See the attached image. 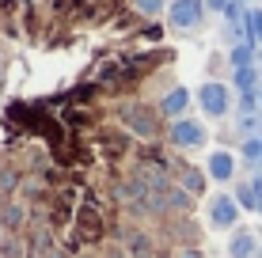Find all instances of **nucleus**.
<instances>
[{
	"instance_id": "f257e3e1",
	"label": "nucleus",
	"mask_w": 262,
	"mask_h": 258,
	"mask_svg": "<svg viewBox=\"0 0 262 258\" xmlns=\"http://www.w3.org/2000/svg\"><path fill=\"white\" fill-rule=\"evenodd\" d=\"M114 122H118L129 137H137L141 145H164V137H167L164 114H160L156 106L141 103V99H122L114 106Z\"/></svg>"
},
{
	"instance_id": "f03ea898",
	"label": "nucleus",
	"mask_w": 262,
	"mask_h": 258,
	"mask_svg": "<svg viewBox=\"0 0 262 258\" xmlns=\"http://www.w3.org/2000/svg\"><path fill=\"white\" fill-rule=\"evenodd\" d=\"M92 145H95V152H99L103 163H122V159L133 152V137L122 126H99L92 133Z\"/></svg>"
},
{
	"instance_id": "7ed1b4c3",
	"label": "nucleus",
	"mask_w": 262,
	"mask_h": 258,
	"mask_svg": "<svg viewBox=\"0 0 262 258\" xmlns=\"http://www.w3.org/2000/svg\"><path fill=\"white\" fill-rule=\"evenodd\" d=\"M194 99H198V110H202L209 122H221V118L232 114V87L224 84V80H205V84L194 91Z\"/></svg>"
},
{
	"instance_id": "20e7f679",
	"label": "nucleus",
	"mask_w": 262,
	"mask_h": 258,
	"mask_svg": "<svg viewBox=\"0 0 262 258\" xmlns=\"http://www.w3.org/2000/svg\"><path fill=\"white\" fill-rule=\"evenodd\" d=\"M205 140H209V129H205L202 118H179V122H167V137L164 145H171L175 152H194V148H202Z\"/></svg>"
},
{
	"instance_id": "39448f33",
	"label": "nucleus",
	"mask_w": 262,
	"mask_h": 258,
	"mask_svg": "<svg viewBox=\"0 0 262 258\" xmlns=\"http://www.w3.org/2000/svg\"><path fill=\"white\" fill-rule=\"evenodd\" d=\"M239 201L232 198V194H209V201H205V224L216 228V232H232V228H239Z\"/></svg>"
},
{
	"instance_id": "423d86ee",
	"label": "nucleus",
	"mask_w": 262,
	"mask_h": 258,
	"mask_svg": "<svg viewBox=\"0 0 262 258\" xmlns=\"http://www.w3.org/2000/svg\"><path fill=\"white\" fill-rule=\"evenodd\" d=\"M167 27L179 34H194L205 23V0H171L167 4Z\"/></svg>"
},
{
	"instance_id": "0eeeda50",
	"label": "nucleus",
	"mask_w": 262,
	"mask_h": 258,
	"mask_svg": "<svg viewBox=\"0 0 262 258\" xmlns=\"http://www.w3.org/2000/svg\"><path fill=\"white\" fill-rule=\"evenodd\" d=\"M31 205L19 198V194H8V198H0V232L8 236H23L27 224H31Z\"/></svg>"
},
{
	"instance_id": "6e6552de",
	"label": "nucleus",
	"mask_w": 262,
	"mask_h": 258,
	"mask_svg": "<svg viewBox=\"0 0 262 258\" xmlns=\"http://www.w3.org/2000/svg\"><path fill=\"white\" fill-rule=\"evenodd\" d=\"M190 103H194V91H190V87H183V84H171L167 91L156 99V110L164 114V122H179V118H186Z\"/></svg>"
},
{
	"instance_id": "1a4fd4ad",
	"label": "nucleus",
	"mask_w": 262,
	"mask_h": 258,
	"mask_svg": "<svg viewBox=\"0 0 262 258\" xmlns=\"http://www.w3.org/2000/svg\"><path fill=\"white\" fill-rule=\"evenodd\" d=\"M171 179L183 186L190 198H205V190H209V175H205V167L183 163V159H171Z\"/></svg>"
},
{
	"instance_id": "9d476101",
	"label": "nucleus",
	"mask_w": 262,
	"mask_h": 258,
	"mask_svg": "<svg viewBox=\"0 0 262 258\" xmlns=\"http://www.w3.org/2000/svg\"><path fill=\"white\" fill-rule=\"evenodd\" d=\"M236 167L239 159L232 148H209V156H205V175H209V182H232L236 179Z\"/></svg>"
},
{
	"instance_id": "9b49d317",
	"label": "nucleus",
	"mask_w": 262,
	"mask_h": 258,
	"mask_svg": "<svg viewBox=\"0 0 262 258\" xmlns=\"http://www.w3.org/2000/svg\"><path fill=\"white\" fill-rule=\"evenodd\" d=\"M224 251H228V258H255L258 254V232H255V228H247V224L232 228Z\"/></svg>"
},
{
	"instance_id": "f8f14e48",
	"label": "nucleus",
	"mask_w": 262,
	"mask_h": 258,
	"mask_svg": "<svg viewBox=\"0 0 262 258\" xmlns=\"http://www.w3.org/2000/svg\"><path fill=\"white\" fill-rule=\"evenodd\" d=\"M23 163L15 159L12 152H0V198H8V194H19L23 186Z\"/></svg>"
},
{
	"instance_id": "ddd939ff",
	"label": "nucleus",
	"mask_w": 262,
	"mask_h": 258,
	"mask_svg": "<svg viewBox=\"0 0 262 258\" xmlns=\"http://www.w3.org/2000/svg\"><path fill=\"white\" fill-rule=\"evenodd\" d=\"M232 87L239 95H258V65H247V68H232Z\"/></svg>"
},
{
	"instance_id": "4468645a",
	"label": "nucleus",
	"mask_w": 262,
	"mask_h": 258,
	"mask_svg": "<svg viewBox=\"0 0 262 258\" xmlns=\"http://www.w3.org/2000/svg\"><path fill=\"white\" fill-rule=\"evenodd\" d=\"M258 61V46H251V42H236V46L228 50V65L232 68H247Z\"/></svg>"
},
{
	"instance_id": "2eb2a0df",
	"label": "nucleus",
	"mask_w": 262,
	"mask_h": 258,
	"mask_svg": "<svg viewBox=\"0 0 262 258\" xmlns=\"http://www.w3.org/2000/svg\"><path fill=\"white\" fill-rule=\"evenodd\" d=\"M125 4H129L133 12L141 15V19H156V15H164V12H167L171 0H125Z\"/></svg>"
},
{
	"instance_id": "dca6fc26",
	"label": "nucleus",
	"mask_w": 262,
	"mask_h": 258,
	"mask_svg": "<svg viewBox=\"0 0 262 258\" xmlns=\"http://www.w3.org/2000/svg\"><path fill=\"white\" fill-rule=\"evenodd\" d=\"M243 27H247L251 46H262V8H247V12H243Z\"/></svg>"
},
{
	"instance_id": "f3484780",
	"label": "nucleus",
	"mask_w": 262,
	"mask_h": 258,
	"mask_svg": "<svg viewBox=\"0 0 262 258\" xmlns=\"http://www.w3.org/2000/svg\"><path fill=\"white\" fill-rule=\"evenodd\" d=\"M0 258H27V239L23 236H0Z\"/></svg>"
},
{
	"instance_id": "a211bd4d",
	"label": "nucleus",
	"mask_w": 262,
	"mask_h": 258,
	"mask_svg": "<svg viewBox=\"0 0 262 258\" xmlns=\"http://www.w3.org/2000/svg\"><path fill=\"white\" fill-rule=\"evenodd\" d=\"M232 198L239 201V209H243V213H255V182H251V179L236 182V194H232Z\"/></svg>"
},
{
	"instance_id": "6ab92c4d",
	"label": "nucleus",
	"mask_w": 262,
	"mask_h": 258,
	"mask_svg": "<svg viewBox=\"0 0 262 258\" xmlns=\"http://www.w3.org/2000/svg\"><path fill=\"white\" fill-rule=\"evenodd\" d=\"M137 38H141V42H152V46H160V42H164V27L148 19V23L137 27Z\"/></svg>"
},
{
	"instance_id": "aec40b11",
	"label": "nucleus",
	"mask_w": 262,
	"mask_h": 258,
	"mask_svg": "<svg viewBox=\"0 0 262 258\" xmlns=\"http://www.w3.org/2000/svg\"><path fill=\"white\" fill-rule=\"evenodd\" d=\"M239 133L243 137H258V118L255 114H239Z\"/></svg>"
},
{
	"instance_id": "412c9836",
	"label": "nucleus",
	"mask_w": 262,
	"mask_h": 258,
	"mask_svg": "<svg viewBox=\"0 0 262 258\" xmlns=\"http://www.w3.org/2000/svg\"><path fill=\"white\" fill-rule=\"evenodd\" d=\"M175 258H209V254L202 251V243H186V247H179V251H175Z\"/></svg>"
},
{
	"instance_id": "4be33fe9",
	"label": "nucleus",
	"mask_w": 262,
	"mask_h": 258,
	"mask_svg": "<svg viewBox=\"0 0 262 258\" xmlns=\"http://www.w3.org/2000/svg\"><path fill=\"white\" fill-rule=\"evenodd\" d=\"M232 0H205V12H221L224 15V8H228Z\"/></svg>"
},
{
	"instance_id": "5701e85b",
	"label": "nucleus",
	"mask_w": 262,
	"mask_h": 258,
	"mask_svg": "<svg viewBox=\"0 0 262 258\" xmlns=\"http://www.w3.org/2000/svg\"><path fill=\"white\" fill-rule=\"evenodd\" d=\"M72 258H99V251H92V247H84L80 254H72Z\"/></svg>"
},
{
	"instance_id": "b1692460",
	"label": "nucleus",
	"mask_w": 262,
	"mask_h": 258,
	"mask_svg": "<svg viewBox=\"0 0 262 258\" xmlns=\"http://www.w3.org/2000/svg\"><path fill=\"white\" fill-rule=\"evenodd\" d=\"M258 110H262V87H258Z\"/></svg>"
},
{
	"instance_id": "393cba45",
	"label": "nucleus",
	"mask_w": 262,
	"mask_h": 258,
	"mask_svg": "<svg viewBox=\"0 0 262 258\" xmlns=\"http://www.w3.org/2000/svg\"><path fill=\"white\" fill-rule=\"evenodd\" d=\"M156 258H175V254H164V251H160V254H156Z\"/></svg>"
},
{
	"instance_id": "a878e982",
	"label": "nucleus",
	"mask_w": 262,
	"mask_h": 258,
	"mask_svg": "<svg viewBox=\"0 0 262 258\" xmlns=\"http://www.w3.org/2000/svg\"><path fill=\"white\" fill-rule=\"evenodd\" d=\"M236 4H247V0H236Z\"/></svg>"
}]
</instances>
